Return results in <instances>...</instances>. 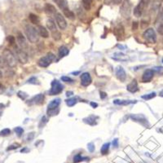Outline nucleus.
Masks as SVG:
<instances>
[{"label": "nucleus", "mask_w": 163, "mask_h": 163, "mask_svg": "<svg viewBox=\"0 0 163 163\" xmlns=\"http://www.w3.org/2000/svg\"><path fill=\"white\" fill-rule=\"evenodd\" d=\"M25 33L27 39L30 42L35 43L39 40V31L36 30L34 27H33L32 25H26L25 27Z\"/></svg>", "instance_id": "1"}, {"label": "nucleus", "mask_w": 163, "mask_h": 163, "mask_svg": "<svg viewBox=\"0 0 163 163\" xmlns=\"http://www.w3.org/2000/svg\"><path fill=\"white\" fill-rule=\"evenodd\" d=\"M3 58L5 64L8 65L9 67L13 68L16 66V57L12 51H10L9 49H5L3 52Z\"/></svg>", "instance_id": "2"}, {"label": "nucleus", "mask_w": 163, "mask_h": 163, "mask_svg": "<svg viewBox=\"0 0 163 163\" xmlns=\"http://www.w3.org/2000/svg\"><path fill=\"white\" fill-rule=\"evenodd\" d=\"M14 51H15V56L19 62L21 64H26L28 62V55L23 49L19 48L17 46H14Z\"/></svg>", "instance_id": "3"}, {"label": "nucleus", "mask_w": 163, "mask_h": 163, "mask_svg": "<svg viewBox=\"0 0 163 163\" xmlns=\"http://www.w3.org/2000/svg\"><path fill=\"white\" fill-rule=\"evenodd\" d=\"M56 58V56L54 55L53 53H51V52H48L45 57H41L39 60V66H41V67H43V68H46V67H48L50 65V64L52 61H53Z\"/></svg>", "instance_id": "4"}, {"label": "nucleus", "mask_w": 163, "mask_h": 163, "mask_svg": "<svg viewBox=\"0 0 163 163\" xmlns=\"http://www.w3.org/2000/svg\"><path fill=\"white\" fill-rule=\"evenodd\" d=\"M63 89H64V86L60 83L59 81L53 80L51 82V88L49 91V95H58L60 92H62Z\"/></svg>", "instance_id": "5"}, {"label": "nucleus", "mask_w": 163, "mask_h": 163, "mask_svg": "<svg viewBox=\"0 0 163 163\" xmlns=\"http://www.w3.org/2000/svg\"><path fill=\"white\" fill-rule=\"evenodd\" d=\"M144 39H145L149 43H156L157 42V35H156V32L153 29H148L144 31V34H143Z\"/></svg>", "instance_id": "6"}, {"label": "nucleus", "mask_w": 163, "mask_h": 163, "mask_svg": "<svg viewBox=\"0 0 163 163\" xmlns=\"http://www.w3.org/2000/svg\"><path fill=\"white\" fill-rule=\"evenodd\" d=\"M130 11H131V5H130V1L124 0L120 8V13L122 14L123 17L127 18L130 16Z\"/></svg>", "instance_id": "7"}, {"label": "nucleus", "mask_w": 163, "mask_h": 163, "mask_svg": "<svg viewBox=\"0 0 163 163\" xmlns=\"http://www.w3.org/2000/svg\"><path fill=\"white\" fill-rule=\"evenodd\" d=\"M55 17H56V21H57V23L58 25V26L60 27V29L62 30H65L66 27H67V22L65 21V16L61 13L57 12L55 14Z\"/></svg>", "instance_id": "8"}, {"label": "nucleus", "mask_w": 163, "mask_h": 163, "mask_svg": "<svg viewBox=\"0 0 163 163\" xmlns=\"http://www.w3.org/2000/svg\"><path fill=\"white\" fill-rule=\"evenodd\" d=\"M130 118L132 119L133 121L136 122H139L140 124L144 125V126H148V121L145 118V117L142 114H131L130 115Z\"/></svg>", "instance_id": "9"}, {"label": "nucleus", "mask_w": 163, "mask_h": 163, "mask_svg": "<svg viewBox=\"0 0 163 163\" xmlns=\"http://www.w3.org/2000/svg\"><path fill=\"white\" fill-rule=\"evenodd\" d=\"M116 76L118 77V79L121 82H125L127 79V74L125 72L124 68L122 66H118L115 69Z\"/></svg>", "instance_id": "10"}, {"label": "nucleus", "mask_w": 163, "mask_h": 163, "mask_svg": "<svg viewBox=\"0 0 163 163\" xmlns=\"http://www.w3.org/2000/svg\"><path fill=\"white\" fill-rule=\"evenodd\" d=\"M16 39H17V42L19 46H20V48L21 49H26L28 48V44H27V42L26 39L25 38V36L22 34V33L21 32H18L17 36H16Z\"/></svg>", "instance_id": "11"}, {"label": "nucleus", "mask_w": 163, "mask_h": 163, "mask_svg": "<svg viewBox=\"0 0 163 163\" xmlns=\"http://www.w3.org/2000/svg\"><path fill=\"white\" fill-rule=\"evenodd\" d=\"M92 77L90 75L89 73H83L81 75V84L83 86H89L90 84L92 83Z\"/></svg>", "instance_id": "12"}, {"label": "nucleus", "mask_w": 163, "mask_h": 163, "mask_svg": "<svg viewBox=\"0 0 163 163\" xmlns=\"http://www.w3.org/2000/svg\"><path fill=\"white\" fill-rule=\"evenodd\" d=\"M144 5H145L144 1V0H140L139 4L134 8V15H135V16H136V17H140L141 16V15H142V11L143 9H144Z\"/></svg>", "instance_id": "13"}, {"label": "nucleus", "mask_w": 163, "mask_h": 163, "mask_svg": "<svg viewBox=\"0 0 163 163\" xmlns=\"http://www.w3.org/2000/svg\"><path fill=\"white\" fill-rule=\"evenodd\" d=\"M43 100H44V95L43 94H39V95H36L35 96L30 100V104H42L43 103Z\"/></svg>", "instance_id": "14"}, {"label": "nucleus", "mask_w": 163, "mask_h": 163, "mask_svg": "<svg viewBox=\"0 0 163 163\" xmlns=\"http://www.w3.org/2000/svg\"><path fill=\"white\" fill-rule=\"evenodd\" d=\"M153 76H154V72L153 71L152 69H147L143 74L142 81L144 83L150 82L152 80V78L153 77Z\"/></svg>", "instance_id": "15"}, {"label": "nucleus", "mask_w": 163, "mask_h": 163, "mask_svg": "<svg viewBox=\"0 0 163 163\" xmlns=\"http://www.w3.org/2000/svg\"><path fill=\"white\" fill-rule=\"evenodd\" d=\"M47 27H48V30L51 32L52 34L58 31V30H57V25H56V23L54 22V21L52 19H48V21H47Z\"/></svg>", "instance_id": "16"}, {"label": "nucleus", "mask_w": 163, "mask_h": 163, "mask_svg": "<svg viewBox=\"0 0 163 163\" xmlns=\"http://www.w3.org/2000/svg\"><path fill=\"white\" fill-rule=\"evenodd\" d=\"M127 89L128 92H131V93L136 92L139 90V88H138V83H137L136 80L134 79L130 84H128L127 86Z\"/></svg>", "instance_id": "17"}, {"label": "nucleus", "mask_w": 163, "mask_h": 163, "mask_svg": "<svg viewBox=\"0 0 163 163\" xmlns=\"http://www.w3.org/2000/svg\"><path fill=\"white\" fill-rule=\"evenodd\" d=\"M60 104V98H57V99H55L52 101H51V103H49L48 106V110L57 109Z\"/></svg>", "instance_id": "18"}, {"label": "nucleus", "mask_w": 163, "mask_h": 163, "mask_svg": "<svg viewBox=\"0 0 163 163\" xmlns=\"http://www.w3.org/2000/svg\"><path fill=\"white\" fill-rule=\"evenodd\" d=\"M54 3H56L57 4V6L59 7L60 8L65 11L66 9H68V2L67 0H52Z\"/></svg>", "instance_id": "19"}, {"label": "nucleus", "mask_w": 163, "mask_h": 163, "mask_svg": "<svg viewBox=\"0 0 163 163\" xmlns=\"http://www.w3.org/2000/svg\"><path fill=\"white\" fill-rule=\"evenodd\" d=\"M113 33H114V34H115L118 38H121V37L123 35V33H124V28H123V26L121 25H117V26L114 28Z\"/></svg>", "instance_id": "20"}, {"label": "nucleus", "mask_w": 163, "mask_h": 163, "mask_svg": "<svg viewBox=\"0 0 163 163\" xmlns=\"http://www.w3.org/2000/svg\"><path fill=\"white\" fill-rule=\"evenodd\" d=\"M96 117L94 115H91L89 117H87L86 118L83 119V122L86 123V124L91 125V126H95L96 124Z\"/></svg>", "instance_id": "21"}, {"label": "nucleus", "mask_w": 163, "mask_h": 163, "mask_svg": "<svg viewBox=\"0 0 163 163\" xmlns=\"http://www.w3.org/2000/svg\"><path fill=\"white\" fill-rule=\"evenodd\" d=\"M38 31H39V35L42 36V38H48L49 36V33H48V30H46V28L42 25H39L38 28Z\"/></svg>", "instance_id": "22"}, {"label": "nucleus", "mask_w": 163, "mask_h": 163, "mask_svg": "<svg viewBox=\"0 0 163 163\" xmlns=\"http://www.w3.org/2000/svg\"><path fill=\"white\" fill-rule=\"evenodd\" d=\"M114 57L113 58L117 60H122V61H125V60H129V57L127 56H126L125 54L121 53V52H117L113 55Z\"/></svg>", "instance_id": "23"}, {"label": "nucleus", "mask_w": 163, "mask_h": 163, "mask_svg": "<svg viewBox=\"0 0 163 163\" xmlns=\"http://www.w3.org/2000/svg\"><path fill=\"white\" fill-rule=\"evenodd\" d=\"M45 11L46 12H48V13H50V14H56L57 13V9L56 7L53 6V5H51L50 3H47L46 5H45Z\"/></svg>", "instance_id": "24"}, {"label": "nucleus", "mask_w": 163, "mask_h": 163, "mask_svg": "<svg viewBox=\"0 0 163 163\" xmlns=\"http://www.w3.org/2000/svg\"><path fill=\"white\" fill-rule=\"evenodd\" d=\"M113 103L118 105H128V104L136 103V100H114Z\"/></svg>", "instance_id": "25"}, {"label": "nucleus", "mask_w": 163, "mask_h": 163, "mask_svg": "<svg viewBox=\"0 0 163 163\" xmlns=\"http://www.w3.org/2000/svg\"><path fill=\"white\" fill-rule=\"evenodd\" d=\"M58 53H59V57H65L66 56H68V53H69V51L66 47L65 46H61L60 48H59V51H58Z\"/></svg>", "instance_id": "26"}, {"label": "nucleus", "mask_w": 163, "mask_h": 163, "mask_svg": "<svg viewBox=\"0 0 163 163\" xmlns=\"http://www.w3.org/2000/svg\"><path fill=\"white\" fill-rule=\"evenodd\" d=\"M84 161H89V157H82V155L80 153H77V155H75L74 157V163H78L81 162H84Z\"/></svg>", "instance_id": "27"}, {"label": "nucleus", "mask_w": 163, "mask_h": 163, "mask_svg": "<svg viewBox=\"0 0 163 163\" xmlns=\"http://www.w3.org/2000/svg\"><path fill=\"white\" fill-rule=\"evenodd\" d=\"M29 19H30V22H31V23H33V24L39 25V18L38 16H36V15H34V14L31 13V14H30V16H29Z\"/></svg>", "instance_id": "28"}, {"label": "nucleus", "mask_w": 163, "mask_h": 163, "mask_svg": "<svg viewBox=\"0 0 163 163\" xmlns=\"http://www.w3.org/2000/svg\"><path fill=\"white\" fill-rule=\"evenodd\" d=\"M109 146H110V143H105L103 144V146L101 147L100 152L103 155H106L108 154V153H109Z\"/></svg>", "instance_id": "29"}, {"label": "nucleus", "mask_w": 163, "mask_h": 163, "mask_svg": "<svg viewBox=\"0 0 163 163\" xmlns=\"http://www.w3.org/2000/svg\"><path fill=\"white\" fill-rule=\"evenodd\" d=\"M65 102H66V104H67L68 107H73L74 105H75V104H77V99L76 97L69 98L68 100H66Z\"/></svg>", "instance_id": "30"}, {"label": "nucleus", "mask_w": 163, "mask_h": 163, "mask_svg": "<svg viewBox=\"0 0 163 163\" xmlns=\"http://www.w3.org/2000/svg\"><path fill=\"white\" fill-rule=\"evenodd\" d=\"M157 31L161 34H163V11L160 14V22H159V25L157 27Z\"/></svg>", "instance_id": "31"}, {"label": "nucleus", "mask_w": 163, "mask_h": 163, "mask_svg": "<svg viewBox=\"0 0 163 163\" xmlns=\"http://www.w3.org/2000/svg\"><path fill=\"white\" fill-rule=\"evenodd\" d=\"M63 12H64V15H65L66 17H68V19L74 20V18H75V16H74V13L73 12H71V11L69 10V8L66 9L65 11H63Z\"/></svg>", "instance_id": "32"}, {"label": "nucleus", "mask_w": 163, "mask_h": 163, "mask_svg": "<svg viewBox=\"0 0 163 163\" xmlns=\"http://www.w3.org/2000/svg\"><path fill=\"white\" fill-rule=\"evenodd\" d=\"M92 0H83V7H85L86 10H90L91 8V5H92Z\"/></svg>", "instance_id": "33"}, {"label": "nucleus", "mask_w": 163, "mask_h": 163, "mask_svg": "<svg viewBox=\"0 0 163 163\" xmlns=\"http://www.w3.org/2000/svg\"><path fill=\"white\" fill-rule=\"evenodd\" d=\"M156 96V93L155 92H152L150 94H147V95H142V99L145 100H151L153 98H154Z\"/></svg>", "instance_id": "34"}, {"label": "nucleus", "mask_w": 163, "mask_h": 163, "mask_svg": "<svg viewBox=\"0 0 163 163\" xmlns=\"http://www.w3.org/2000/svg\"><path fill=\"white\" fill-rule=\"evenodd\" d=\"M152 70L154 72V73H157L158 74H163V67L162 66H156V67H153L152 68Z\"/></svg>", "instance_id": "35"}, {"label": "nucleus", "mask_w": 163, "mask_h": 163, "mask_svg": "<svg viewBox=\"0 0 163 163\" xmlns=\"http://www.w3.org/2000/svg\"><path fill=\"white\" fill-rule=\"evenodd\" d=\"M10 134H11V130H10V129H7V128L3 129L2 131H0V135L1 136H7V135H8Z\"/></svg>", "instance_id": "36"}, {"label": "nucleus", "mask_w": 163, "mask_h": 163, "mask_svg": "<svg viewBox=\"0 0 163 163\" xmlns=\"http://www.w3.org/2000/svg\"><path fill=\"white\" fill-rule=\"evenodd\" d=\"M160 5H161L160 1H154V2L153 3V4H152V8L153 9L154 11H156L157 9H159Z\"/></svg>", "instance_id": "37"}, {"label": "nucleus", "mask_w": 163, "mask_h": 163, "mask_svg": "<svg viewBox=\"0 0 163 163\" xmlns=\"http://www.w3.org/2000/svg\"><path fill=\"white\" fill-rule=\"evenodd\" d=\"M15 132L16 134H17V135L19 137L21 136L22 135V134H23V132H24V130H23V128L20 127H17L15 128Z\"/></svg>", "instance_id": "38"}, {"label": "nucleus", "mask_w": 163, "mask_h": 163, "mask_svg": "<svg viewBox=\"0 0 163 163\" xmlns=\"http://www.w3.org/2000/svg\"><path fill=\"white\" fill-rule=\"evenodd\" d=\"M47 122H48V118H47L46 117H42L41 119V122H40V123H39V128L43 127Z\"/></svg>", "instance_id": "39"}, {"label": "nucleus", "mask_w": 163, "mask_h": 163, "mask_svg": "<svg viewBox=\"0 0 163 163\" xmlns=\"http://www.w3.org/2000/svg\"><path fill=\"white\" fill-rule=\"evenodd\" d=\"M7 42H8L11 45H14V43L16 42V39L14 38V36L12 35L8 36V37L7 38Z\"/></svg>", "instance_id": "40"}, {"label": "nucleus", "mask_w": 163, "mask_h": 163, "mask_svg": "<svg viewBox=\"0 0 163 163\" xmlns=\"http://www.w3.org/2000/svg\"><path fill=\"white\" fill-rule=\"evenodd\" d=\"M28 83H30V84H34V85H36V84H39V81H38V79H37L35 77H30V79L28 80Z\"/></svg>", "instance_id": "41"}, {"label": "nucleus", "mask_w": 163, "mask_h": 163, "mask_svg": "<svg viewBox=\"0 0 163 163\" xmlns=\"http://www.w3.org/2000/svg\"><path fill=\"white\" fill-rule=\"evenodd\" d=\"M18 96L21 98V100H25V99L28 97V95H27L25 92H18Z\"/></svg>", "instance_id": "42"}, {"label": "nucleus", "mask_w": 163, "mask_h": 163, "mask_svg": "<svg viewBox=\"0 0 163 163\" xmlns=\"http://www.w3.org/2000/svg\"><path fill=\"white\" fill-rule=\"evenodd\" d=\"M61 80L63 82H65V83H72V82H74V80L72 79L71 77H67V76H63V77H61Z\"/></svg>", "instance_id": "43"}, {"label": "nucleus", "mask_w": 163, "mask_h": 163, "mask_svg": "<svg viewBox=\"0 0 163 163\" xmlns=\"http://www.w3.org/2000/svg\"><path fill=\"white\" fill-rule=\"evenodd\" d=\"M20 147V144H12V145L9 146L8 148H7V151H9V150H13V149H16V148H18Z\"/></svg>", "instance_id": "44"}, {"label": "nucleus", "mask_w": 163, "mask_h": 163, "mask_svg": "<svg viewBox=\"0 0 163 163\" xmlns=\"http://www.w3.org/2000/svg\"><path fill=\"white\" fill-rule=\"evenodd\" d=\"M87 148H88V150H89L91 153L94 152V150H95V145H94V144H93V143H89V144H87Z\"/></svg>", "instance_id": "45"}, {"label": "nucleus", "mask_w": 163, "mask_h": 163, "mask_svg": "<svg viewBox=\"0 0 163 163\" xmlns=\"http://www.w3.org/2000/svg\"><path fill=\"white\" fill-rule=\"evenodd\" d=\"M138 26H139V24H138V22L137 21H134L133 24H132V30L133 31H135L138 29Z\"/></svg>", "instance_id": "46"}, {"label": "nucleus", "mask_w": 163, "mask_h": 163, "mask_svg": "<svg viewBox=\"0 0 163 163\" xmlns=\"http://www.w3.org/2000/svg\"><path fill=\"white\" fill-rule=\"evenodd\" d=\"M5 62H4V60L1 56H0V68H3L4 66H5Z\"/></svg>", "instance_id": "47"}, {"label": "nucleus", "mask_w": 163, "mask_h": 163, "mask_svg": "<svg viewBox=\"0 0 163 163\" xmlns=\"http://www.w3.org/2000/svg\"><path fill=\"white\" fill-rule=\"evenodd\" d=\"M113 147H115V148H118V139H113Z\"/></svg>", "instance_id": "48"}, {"label": "nucleus", "mask_w": 163, "mask_h": 163, "mask_svg": "<svg viewBox=\"0 0 163 163\" xmlns=\"http://www.w3.org/2000/svg\"><path fill=\"white\" fill-rule=\"evenodd\" d=\"M107 94L105 92H100V98L101 99H104V98H106Z\"/></svg>", "instance_id": "49"}, {"label": "nucleus", "mask_w": 163, "mask_h": 163, "mask_svg": "<svg viewBox=\"0 0 163 163\" xmlns=\"http://www.w3.org/2000/svg\"><path fill=\"white\" fill-rule=\"evenodd\" d=\"M122 0H113V3L116 4V5H118V4H120V3H122Z\"/></svg>", "instance_id": "50"}, {"label": "nucleus", "mask_w": 163, "mask_h": 163, "mask_svg": "<svg viewBox=\"0 0 163 163\" xmlns=\"http://www.w3.org/2000/svg\"><path fill=\"white\" fill-rule=\"evenodd\" d=\"M29 151H30V150H29L28 148H22V149H21V153H27V152H29Z\"/></svg>", "instance_id": "51"}, {"label": "nucleus", "mask_w": 163, "mask_h": 163, "mask_svg": "<svg viewBox=\"0 0 163 163\" xmlns=\"http://www.w3.org/2000/svg\"><path fill=\"white\" fill-rule=\"evenodd\" d=\"M91 105H92L93 108H97L98 107L97 103H94V102H91Z\"/></svg>", "instance_id": "52"}, {"label": "nucleus", "mask_w": 163, "mask_h": 163, "mask_svg": "<svg viewBox=\"0 0 163 163\" xmlns=\"http://www.w3.org/2000/svg\"><path fill=\"white\" fill-rule=\"evenodd\" d=\"M72 95H74V92H66V95H67V96H71Z\"/></svg>", "instance_id": "53"}, {"label": "nucleus", "mask_w": 163, "mask_h": 163, "mask_svg": "<svg viewBox=\"0 0 163 163\" xmlns=\"http://www.w3.org/2000/svg\"><path fill=\"white\" fill-rule=\"evenodd\" d=\"M2 77H3V73L0 70V78H2Z\"/></svg>", "instance_id": "54"}, {"label": "nucleus", "mask_w": 163, "mask_h": 163, "mask_svg": "<svg viewBox=\"0 0 163 163\" xmlns=\"http://www.w3.org/2000/svg\"><path fill=\"white\" fill-rule=\"evenodd\" d=\"M160 96H162L163 97V91H162V92H160Z\"/></svg>", "instance_id": "55"}, {"label": "nucleus", "mask_w": 163, "mask_h": 163, "mask_svg": "<svg viewBox=\"0 0 163 163\" xmlns=\"http://www.w3.org/2000/svg\"><path fill=\"white\" fill-rule=\"evenodd\" d=\"M79 73H80V72H74V73H73V74H78Z\"/></svg>", "instance_id": "56"}, {"label": "nucleus", "mask_w": 163, "mask_h": 163, "mask_svg": "<svg viewBox=\"0 0 163 163\" xmlns=\"http://www.w3.org/2000/svg\"><path fill=\"white\" fill-rule=\"evenodd\" d=\"M162 62H163V60H162Z\"/></svg>", "instance_id": "57"}]
</instances>
